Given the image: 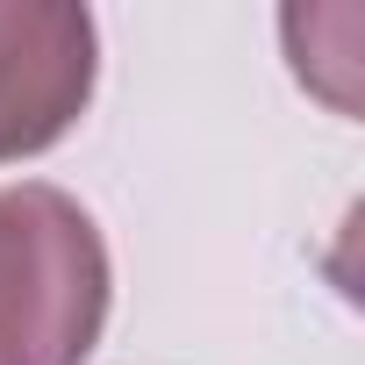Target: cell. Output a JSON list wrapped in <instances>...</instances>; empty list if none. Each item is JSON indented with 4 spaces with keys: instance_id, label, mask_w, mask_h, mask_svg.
<instances>
[{
    "instance_id": "cell-1",
    "label": "cell",
    "mask_w": 365,
    "mask_h": 365,
    "mask_svg": "<svg viewBox=\"0 0 365 365\" xmlns=\"http://www.w3.org/2000/svg\"><path fill=\"white\" fill-rule=\"evenodd\" d=\"M108 287V244L65 187H0V365H86Z\"/></svg>"
},
{
    "instance_id": "cell-2",
    "label": "cell",
    "mask_w": 365,
    "mask_h": 365,
    "mask_svg": "<svg viewBox=\"0 0 365 365\" xmlns=\"http://www.w3.org/2000/svg\"><path fill=\"white\" fill-rule=\"evenodd\" d=\"M93 101V15L72 0H0V165L51 150Z\"/></svg>"
}]
</instances>
